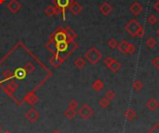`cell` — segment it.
I'll list each match as a JSON object with an SVG mask.
<instances>
[{"label":"cell","mask_w":159,"mask_h":133,"mask_svg":"<svg viewBox=\"0 0 159 133\" xmlns=\"http://www.w3.org/2000/svg\"><path fill=\"white\" fill-rule=\"evenodd\" d=\"M85 59L88 60V62L94 65L96 63H98L102 60V53L98 50L96 47H92L87 50V52L85 53L84 55Z\"/></svg>","instance_id":"6da1fadb"},{"label":"cell","mask_w":159,"mask_h":133,"mask_svg":"<svg viewBox=\"0 0 159 133\" xmlns=\"http://www.w3.org/2000/svg\"><path fill=\"white\" fill-rule=\"evenodd\" d=\"M141 25L140 22L137 20L132 19V20H130V21H128L127 22V24L125 25V30L127 31V33L129 35L133 36V37H136L137 32L141 28Z\"/></svg>","instance_id":"7a4b0ae2"},{"label":"cell","mask_w":159,"mask_h":133,"mask_svg":"<svg viewBox=\"0 0 159 133\" xmlns=\"http://www.w3.org/2000/svg\"><path fill=\"white\" fill-rule=\"evenodd\" d=\"M72 0H53V5L57 8L60 14L63 15V20H65V11L69 8Z\"/></svg>","instance_id":"3957f363"},{"label":"cell","mask_w":159,"mask_h":133,"mask_svg":"<svg viewBox=\"0 0 159 133\" xmlns=\"http://www.w3.org/2000/svg\"><path fill=\"white\" fill-rule=\"evenodd\" d=\"M84 120H89L94 115V110L87 103H83L82 106L78 109V111L76 112Z\"/></svg>","instance_id":"277c9868"},{"label":"cell","mask_w":159,"mask_h":133,"mask_svg":"<svg viewBox=\"0 0 159 133\" xmlns=\"http://www.w3.org/2000/svg\"><path fill=\"white\" fill-rule=\"evenodd\" d=\"M50 41L53 42V43H59V42H63V41H67V36L64 33L63 28L60 27L58 28L50 37Z\"/></svg>","instance_id":"5b68a950"},{"label":"cell","mask_w":159,"mask_h":133,"mask_svg":"<svg viewBox=\"0 0 159 133\" xmlns=\"http://www.w3.org/2000/svg\"><path fill=\"white\" fill-rule=\"evenodd\" d=\"M72 42L69 41H63V42H59V43H54V48L55 50L53 53L60 54V52H65Z\"/></svg>","instance_id":"8992f818"},{"label":"cell","mask_w":159,"mask_h":133,"mask_svg":"<svg viewBox=\"0 0 159 133\" xmlns=\"http://www.w3.org/2000/svg\"><path fill=\"white\" fill-rule=\"evenodd\" d=\"M25 117L30 123H34L39 118V113L34 108H32L25 113Z\"/></svg>","instance_id":"52a82bcc"},{"label":"cell","mask_w":159,"mask_h":133,"mask_svg":"<svg viewBox=\"0 0 159 133\" xmlns=\"http://www.w3.org/2000/svg\"><path fill=\"white\" fill-rule=\"evenodd\" d=\"M6 8L11 12V13H17V12L21 8V4L18 1V0H10Z\"/></svg>","instance_id":"ba28073f"},{"label":"cell","mask_w":159,"mask_h":133,"mask_svg":"<svg viewBox=\"0 0 159 133\" xmlns=\"http://www.w3.org/2000/svg\"><path fill=\"white\" fill-rule=\"evenodd\" d=\"M63 62H64V57H62L60 54H57V53H53L52 57L50 60V64L55 68L59 67L60 64H63Z\"/></svg>","instance_id":"9c48e42d"},{"label":"cell","mask_w":159,"mask_h":133,"mask_svg":"<svg viewBox=\"0 0 159 133\" xmlns=\"http://www.w3.org/2000/svg\"><path fill=\"white\" fill-rule=\"evenodd\" d=\"M69 9H70L71 13L73 15H78L80 12L82 11L83 8L78 2L75 1V0H72V2H71V4L69 6Z\"/></svg>","instance_id":"30bf717a"},{"label":"cell","mask_w":159,"mask_h":133,"mask_svg":"<svg viewBox=\"0 0 159 133\" xmlns=\"http://www.w3.org/2000/svg\"><path fill=\"white\" fill-rule=\"evenodd\" d=\"M64 30V33L67 36V41L69 42H75V39L77 37V34H76V32L73 30L71 27L67 26L65 28H63Z\"/></svg>","instance_id":"8fae6325"},{"label":"cell","mask_w":159,"mask_h":133,"mask_svg":"<svg viewBox=\"0 0 159 133\" xmlns=\"http://www.w3.org/2000/svg\"><path fill=\"white\" fill-rule=\"evenodd\" d=\"M129 10H130V12H131V13H132L134 16H138L140 13H141V12H142L143 8H142V6H141L139 2H134V3L130 6Z\"/></svg>","instance_id":"7c38bea8"},{"label":"cell","mask_w":159,"mask_h":133,"mask_svg":"<svg viewBox=\"0 0 159 133\" xmlns=\"http://www.w3.org/2000/svg\"><path fill=\"white\" fill-rule=\"evenodd\" d=\"M99 10H100L101 13L103 14L104 16H108V15L113 11V7H112L111 5H110L109 3L104 2V3H102V4L100 6Z\"/></svg>","instance_id":"4fadbf2b"},{"label":"cell","mask_w":159,"mask_h":133,"mask_svg":"<svg viewBox=\"0 0 159 133\" xmlns=\"http://www.w3.org/2000/svg\"><path fill=\"white\" fill-rule=\"evenodd\" d=\"M18 88H19V84L16 83V82L11 81L6 88H4V89H5V92H6L8 95L12 96V95H13V93L16 91V89H17Z\"/></svg>","instance_id":"5bb4252c"},{"label":"cell","mask_w":159,"mask_h":133,"mask_svg":"<svg viewBox=\"0 0 159 133\" xmlns=\"http://www.w3.org/2000/svg\"><path fill=\"white\" fill-rule=\"evenodd\" d=\"M145 106L147 107L150 111H155L156 109L159 107V102L154 99V98H150L145 103Z\"/></svg>","instance_id":"9a60e30c"},{"label":"cell","mask_w":159,"mask_h":133,"mask_svg":"<svg viewBox=\"0 0 159 133\" xmlns=\"http://www.w3.org/2000/svg\"><path fill=\"white\" fill-rule=\"evenodd\" d=\"M129 43L127 40H122L120 43L117 45V50L120 53L122 54H128V50Z\"/></svg>","instance_id":"2e32d148"},{"label":"cell","mask_w":159,"mask_h":133,"mask_svg":"<svg viewBox=\"0 0 159 133\" xmlns=\"http://www.w3.org/2000/svg\"><path fill=\"white\" fill-rule=\"evenodd\" d=\"M45 13L47 17H52L55 15H60V13L58 12L57 8H55L54 5H50V6H47L45 9Z\"/></svg>","instance_id":"e0dca14e"},{"label":"cell","mask_w":159,"mask_h":133,"mask_svg":"<svg viewBox=\"0 0 159 133\" xmlns=\"http://www.w3.org/2000/svg\"><path fill=\"white\" fill-rule=\"evenodd\" d=\"M92 89L96 91V92H100L101 90H102L104 89V83L102 80L101 79H96L93 84H92Z\"/></svg>","instance_id":"ac0fdd59"},{"label":"cell","mask_w":159,"mask_h":133,"mask_svg":"<svg viewBox=\"0 0 159 133\" xmlns=\"http://www.w3.org/2000/svg\"><path fill=\"white\" fill-rule=\"evenodd\" d=\"M25 101L31 105H35V103L38 102V98L34 92H30L25 96Z\"/></svg>","instance_id":"d6986e66"},{"label":"cell","mask_w":159,"mask_h":133,"mask_svg":"<svg viewBox=\"0 0 159 133\" xmlns=\"http://www.w3.org/2000/svg\"><path fill=\"white\" fill-rule=\"evenodd\" d=\"M26 74H27V73H26L25 69L20 67V68H17L15 70V72H14V77H16L19 80H21L23 78H25Z\"/></svg>","instance_id":"ffe728a7"},{"label":"cell","mask_w":159,"mask_h":133,"mask_svg":"<svg viewBox=\"0 0 159 133\" xmlns=\"http://www.w3.org/2000/svg\"><path fill=\"white\" fill-rule=\"evenodd\" d=\"M136 115H137V113H136V111L134 110L133 108H128V109H127V110L124 112V116L128 121H132L134 118L136 117Z\"/></svg>","instance_id":"44dd1931"},{"label":"cell","mask_w":159,"mask_h":133,"mask_svg":"<svg viewBox=\"0 0 159 133\" xmlns=\"http://www.w3.org/2000/svg\"><path fill=\"white\" fill-rule=\"evenodd\" d=\"M86 64H87V63H86L85 59L82 58V57H78V58H76V60L74 62V65H75L78 70L83 69V68L86 66Z\"/></svg>","instance_id":"7402d4cb"},{"label":"cell","mask_w":159,"mask_h":133,"mask_svg":"<svg viewBox=\"0 0 159 133\" xmlns=\"http://www.w3.org/2000/svg\"><path fill=\"white\" fill-rule=\"evenodd\" d=\"M120 67H121V65H120V63H119V62H117V60H115V59H114L113 60V62L110 63V65L108 66V68L111 70V72H113V73H116V72H118L119 70H120Z\"/></svg>","instance_id":"603a6c76"},{"label":"cell","mask_w":159,"mask_h":133,"mask_svg":"<svg viewBox=\"0 0 159 133\" xmlns=\"http://www.w3.org/2000/svg\"><path fill=\"white\" fill-rule=\"evenodd\" d=\"M63 115H64V116L67 117L69 120H72L73 118H74V117L76 115V110H73V109L68 108V109H66V110L63 112Z\"/></svg>","instance_id":"cb8c5ba5"},{"label":"cell","mask_w":159,"mask_h":133,"mask_svg":"<svg viewBox=\"0 0 159 133\" xmlns=\"http://www.w3.org/2000/svg\"><path fill=\"white\" fill-rule=\"evenodd\" d=\"M3 77H4V80H11L12 78L14 77V73H12L9 69H6L4 72H3Z\"/></svg>","instance_id":"d4e9b609"},{"label":"cell","mask_w":159,"mask_h":133,"mask_svg":"<svg viewBox=\"0 0 159 133\" xmlns=\"http://www.w3.org/2000/svg\"><path fill=\"white\" fill-rule=\"evenodd\" d=\"M110 103H111V101H109L106 97H103V98H102L99 102V104L100 106L102 108V109H106L110 106Z\"/></svg>","instance_id":"484cf974"},{"label":"cell","mask_w":159,"mask_h":133,"mask_svg":"<svg viewBox=\"0 0 159 133\" xmlns=\"http://www.w3.org/2000/svg\"><path fill=\"white\" fill-rule=\"evenodd\" d=\"M23 68L25 69V71H26L27 74H33L34 71V69H35L34 65L32 63H30V62H28L25 65H24Z\"/></svg>","instance_id":"4316f807"},{"label":"cell","mask_w":159,"mask_h":133,"mask_svg":"<svg viewBox=\"0 0 159 133\" xmlns=\"http://www.w3.org/2000/svg\"><path fill=\"white\" fill-rule=\"evenodd\" d=\"M146 45L149 48H154L156 47V40L154 37H150L146 40Z\"/></svg>","instance_id":"83f0119b"},{"label":"cell","mask_w":159,"mask_h":133,"mask_svg":"<svg viewBox=\"0 0 159 133\" xmlns=\"http://www.w3.org/2000/svg\"><path fill=\"white\" fill-rule=\"evenodd\" d=\"M132 87L133 89H135V90H141L143 87V84L141 80H136V81H134L133 82V85H132Z\"/></svg>","instance_id":"f1b7e54d"},{"label":"cell","mask_w":159,"mask_h":133,"mask_svg":"<svg viewBox=\"0 0 159 133\" xmlns=\"http://www.w3.org/2000/svg\"><path fill=\"white\" fill-rule=\"evenodd\" d=\"M104 97H106V98H107L109 101H113V100L115 98V93L114 90L109 89V90H107V91L105 92V96H104Z\"/></svg>","instance_id":"f546056e"},{"label":"cell","mask_w":159,"mask_h":133,"mask_svg":"<svg viewBox=\"0 0 159 133\" xmlns=\"http://www.w3.org/2000/svg\"><path fill=\"white\" fill-rule=\"evenodd\" d=\"M147 21H148V22L151 24V25H155V24L157 23V21H158V19L156 18L155 15L150 14L149 17H148V19H147Z\"/></svg>","instance_id":"4dcf8cb0"},{"label":"cell","mask_w":159,"mask_h":133,"mask_svg":"<svg viewBox=\"0 0 159 133\" xmlns=\"http://www.w3.org/2000/svg\"><path fill=\"white\" fill-rule=\"evenodd\" d=\"M117 45H118V43H117L115 38H111L108 41V46L110 48H112V50H115V47H117Z\"/></svg>","instance_id":"1f68e13d"},{"label":"cell","mask_w":159,"mask_h":133,"mask_svg":"<svg viewBox=\"0 0 159 133\" xmlns=\"http://www.w3.org/2000/svg\"><path fill=\"white\" fill-rule=\"evenodd\" d=\"M147 133H159V122H156L149 130Z\"/></svg>","instance_id":"d6a6232c"},{"label":"cell","mask_w":159,"mask_h":133,"mask_svg":"<svg viewBox=\"0 0 159 133\" xmlns=\"http://www.w3.org/2000/svg\"><path fill=\"white\" fill-rule=\"evenodd\" d=\"M78 107V102L76 100H72L69 103H68V108L73 109V110H76V109Z\"/></svg>","instance_id":"836d02e7"},{"label":"cell","mask_w":159,"mask_h":133,"mask_svg":"<svg viewBox=\"0 0 159 133\" xmlns=\"http://www.w3.org/2000/svg\"><path fill=\"white\" fill-rule=\"evenodd\" d=\"M135 51H136V47L134 46L133 44H130V43H129L128 50V54H133Z\"/></svg>","instance_id":"e575fe53"},{"label":"cell","mask_w":159,"mask_h":133,"mask_svg":"<svg viewBox=\"0 0 159 133\" xmlns=\"http://www.w3.org/2000/svg\"><path fill=\"white\" fill-rule=\"evenodd\" d=\"M113 58L112 57H110V56H107L104 60H103V63H104V64L108 67L109 65H110V63H111L112 62H113Z\"/></svg>","instance_id":"d590c367"},{"label":"cell","mask_w":159,"mask_h":133,"mask_svg":"<svg viewBox=\"0 0 159 133\" xmlns=\"http://www.w3.org/2000/svg\"><path fill=\"white\" fill-rule=\"evenodd\" d=\"M152 64H153L156 69H159V57H155V58L152 60Z\"/></svg>","instance_id":"8d00e7d4"},{"label":"cell","mask_w":159,"mask_h":133,"mask_svg":"<svg viewBox=\"0 0 159 133\" xmlns=\"http://www.w3.org/2000/svg\"><path fill=\"white\" fill-rule=\"evenodd\" d=\"M143 35H144V29H143L142 26H141V28H140V29L138 30V32H137L136 36H137V37L141 38V37H143Z\"/></svg>","instance_id":"74e56055"},{"label":"cell","mask_w":159,"mask_h":133,"mask_svg":"<svg viewBox=\"0 0 159 133\" xmlns=\"http://www.w3.org/2000/svg\"><path fill=\"white\" fill-rule=\"evenodd\" d=\"M154 10L157 12V13L159 14V0H157V1L155 2V4L154 6Z\"/></svg>","instance_id":"f35d334b"},{"label":"cell","mask_w":159,"mask_h":133,"mask_svg":"<svg viewBox=\"0 0 159 133\" xmlns=\"http://www.w3.org/2000/svg\"><path fill=\"white\" fill-rule=\"evenodd\" d=\"M52 133H60V130H58V129H56V130H54V131H52Z\"/></svg>","instance_id":"ab89813d"},{"label":"cell","mask_w":159,"mask_h":133,"mask_svg":"<svg viewBox=\"0 0 159 133\" xmlns=\"http://www.w3.org/2000/svg\"><path fill=\"white\" fill-rule=\"evenodd\" d=\"M2 133H12L11 131H9V130H5V131H3Z\"/></svg>","instance_id":"60d3db41"},{"label":"cell","mask_w":159,"mask_h":133,"mask_svg":"<svg viewBox=\"0 0 159 133\" xmlns=\"http://www.w3.org/2000/svg\"><path fill=\"white\" fill-rule=\"evenodd\" d=\"M5 1H6V0H0V5H2Z\"/></svg>","instance_id":"b9f144b4"},{"label":"cell","mask_w":159,"mask_h":133,"mask_svg":"<svg viewBox=\"0 0 159 133\" xmlns=\"http://www.w3.org/2000/svg\"><path fill=\"white\" fill-rule=\"evenodd\" d=\"M156 34H157V36H159V28L156 30Z\"/></svg>","instance_id":"7bdbcfd3"},{"label":"cell","mask_w":159,"mask_h":133,"mask_svg":"<svg viewBox=\"0 0 159 133\" xmlns=\"http://www.w3.org/2000/svg\"><path fill=\"white\" fill-rule=\"evenodd\" d=\"M1 131H2V127L0 126V132H1Z\"/></svg>","instance_id":"ee69618b"}]
</instances>
